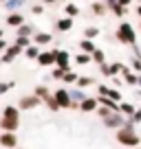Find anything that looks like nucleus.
I'll return each mask as SVG.
<instances>
[{
    "label": "nucleus",
    "mask_w": 141,
    "mask_h": 149,
    "mask_svg": "<svg viewBox=\"0 0 141 149\" xmlns=\"http://www.w3.org/2000/svg\"><path fill=\"white\" fill-rule=\"evenodd\" d=\"M20 127V107L5 105L2 116H0V130L2 132H18Z\"/></svg>",
    "instance_id": "nucleus-1"
},
{
    "label": "nucleus",
    "mask_w": 141,
    "mask_h": 149,
    "mask_svg": "<svg viewBox=\"0 0 141 149\" xmlns=\"http://www.w3.org/2000/svg\"><path fill=\"white\" fill-rule=\"evenodd\" d=\"M115 40L119 44H123V46H135L137 44V29L128 20H123V22H119L117 31H115Z\"/></svg>",
    "instance_id": "nucleus-2"
},
{
    "label": "nucleus",
    "mask_w": 141,
    "mask_h": 149,
    "mask_svg": "<svg viewBox=\"0 0 141 149\" xmlns=\"http://www.w3.org/2000/svg\"><path fill=\"white\" fill-rule=\"evenodd\" d=\"M117 143L123 145V147H128V149H132V147H139V145H141V136L137 134L135 130L119 127V130H117Z\"/></svg>",
    "instance_id": "nucleus-3"
},
{
    "label": "nucleus",
    "mask_w": 141,
    "mask_h": 149,
    "mask_svg": "<svg viewBox=\"0 0 141 149\" xmlns=\"http://www.w3.org/2000/svg\"><path fill=\"white\" fill-rule=\"evenodd\" d=\"M18 55H24V48L18 46V44H9V48H7L5 53H2V57H0V64H11V61L16 59Z\"/></svg>",
    "instance_id": "nucleus-4"
},
{
    "label": "nucleus",
    "mask_w": 141,
    "mask_h": 149,
    "mask_svg": "<svg viewBox=\"0 0 141 149\" xmlns=\"http://www.w3.org/2000/svg\"><path fill=\"white\" fill-rule=\"evenodd\" d=\"M55 66L68 72L70 70V53L64 48H55Z\"/></svg>",
    "instance_id": "nucleus-5"
},
{
    "label": "nucleus",
    "mask_w": 141,
    "mask_h": 149,
    "mask_svg": "<svg viewBox=\"0 0 141 149\" xmlns=\"http://www.w3.org/2000/svg\"><path fill=\"white\" fill-rule=\"evenodd\" d=\"M128 116H123L121 112H113L110 116L104 118V125L108 127V130H119V127H123V123H126Z\"/></svg>",
    "instance_id": "nucleus-6"
},
{
    "label": "nucleus",
    "mask_w": 141,
    "mask_h": 149,
    "mask_svg": "<svg viewBox=\"0 0 141 149\" xmlns=\"http://www.w3.org/2000/svg\"><path fill=\"white\" fill-rule=\"evenodd\" d=\"M42 103L44 101L40 97H35V94H27V97H22L18 101V107H20V110H35V107H40Z\"/></svg>",
    "instance_id": "nucleus-7"
},
{
    "label": "nucleus",
    "mask_w": 141,
    "mask_h": 149,
    "mask_svg": "<svg viewBox=\"0 0 141 149\" xmlns=\"http://www.w3.org/2000/svg\"><path fill=\"white\" fill-rule=\"evenodd\" d=\"M119 77L123 79V84H126V86L139 88V72H135L130 66H123V70H121V74H119Z\"/></svg>",
    "instance_id": "nucleus-8"
},
{
    "label": "nucleus",
    "mask_w": 141,
    "mask_h": 149,
    "mask_svg": "<svg viewBox=\"0 0 141 149\" xmlns=\"http://www.w3.org/2000/svg\"><path fill=\"white\" fill-rule=\"evenodd\" d=\"M53 97L57 99L60 107H66V110H70V105H73V99H70V92H68L66 88H57L55 92H53Z\"/></svg>",
    "instance_id": "nucleus-9"
},
{
    "label": "nucleus",
    "mask_w": 141,
    "mask_h": 149,
    "mask_svg": "<svg viewBox=\"0 0 141 149\" xmlns=\"http://www.w3.org/2000/svg\"><path fill=\"white\" fill-rule=\"evenodd\" d=\"M97 94H99V97L115 99V101L121 103V92H119V90H115V88H110V86H106V84H97Z\"/></svg>",
    "instance_id": "nucleus-10"
},
{
    "label": "nucleus",
    "mask_w": 141,
    "mask_h": 149,
    "mask_svg": "<svg viewBox=\"0 0 141 149\" xmlns=\"http://www.w3.org/2000/svg\"><path fill=\"white\" fill-rule=\"evenodd\" d=\"M38 66H42V68H49V66H55V48L53 51H42L40 53L38 59Z\"/></svg>",
    "instance_id": "nucleus-11"
},
{
    "label": "nucleus",
    "mask_w": 141,
    "mask_h": 149,
    "mask_svg": "<svg viewBox=\"0 0 141 149\" xmlns=\"http://www.w3.org/2000/svg\"><path fill=\"white\" fill-rule=\"evenodd\" d=\"M0 145L7 149H16L18 147V136H16V132H2L0 134Z\"/></svg>",
    "instance_id": "nucleus-12"
},
{
    "label": "nucleus",
    "mask_w": 141,
    "mask_h": 149,
    "mask_svg": "<svg viewBox=\"0 0 141 149\" xmlns=\"http://www.w3.org/2000/svg\"><path fill=\"white\" fill-rule=\"evenodd\" d=\"M97 107H99V97H86L84 101L80 103V112H97Z\"/></svg>",
    "instance_id": "nucleus-13"
},
{
    "label": "nucleus",
    "mask_w": 141,
    "mask_h": 149,
    "mask_svg": "<svg viewBox=\"0 0 141 149\" xmlns=\"http://www.w3.org/2000/svg\"><path fill=\"white\" fill-rule=\"evenodd\" d=\"M73 24H75V18H68V15H64V18L55 20V31H60V33H68L70 29H73Z\"/></svg>",
    "instance_id": "nucleus-14"
},
{
    "label": "nucleus",
    "mask_w": 141,
    "mask_h": 149,
    "mask_svg": "<svg viewBox=\"0 0 141 149\" xmlns=\"http://www.w3.org/2000/svg\"><path fill=\"white\" fill-rule=\"evenodd\" d=\"M24 22H27V20H24V15L20 13V11H11V13L7 15V26H11V29L22 26Z\"/></svg>",
    "instance_id": "nucleus-15"
},
{
    "label": "nucleus",
    "mask_w": 141,
    "mask_h": 149,
    "mask_svg": "<svg viewBox=\"0 0 141 149\" xmlns=\"http://www.w3.org/2000/svg\"><path fill=\"white\" fill-rule=\"evenodd\" d=\"M31 40H33V44H38V46H47V44L53 42V35H51V33H47V31H38Z\"/></svg>",
    "instance_id": "nucleus-16"
},
{
    "label": "nucleus",
    "mask_w": 141,
    "mask_h": 149,
    "mask_svg": "<svg viewBox=\"0 0 141 149\" xmlns=\"http://www.w3.org/2000/svg\"><path fill=\"white\" fill-rule=\"evenodd\" d=\"M90 13L93 15H106L108 13V5L102 2V0H93L90 2Z\"/></svg>",
    "instance_id": "nucleus-17"
},
{
    "label": "nucleus",
    "mask_w": 141,
    "mask_h": 149,
    "mask_svg": "<svg viewBox=\"0 0 141 149\" xmlns=\"http://www.w3.org/2000/svg\"><path fill=\"white\" fill-rule=\"evenodd\" d=\"M35 33H38V31L33 29V24H27V22H24L22 26L16 29V37H33Z\"/></svg>",
    "instance_id": "nucleus-18"
},
{
    "label": "nucleus",
    "mask_w": 141,
    "mask_h": 149,
    "mask_svg": "<svg viewBox=\"0 0 141 149\" xmlns=\"http://www.w3.org/2000/svg\"><path fill=\"white\" fill-rule=\"evenodd\" d=\"M108 11L115 15V18H121V20L128 15V7L119 5V2H113V5H108Z\"/></svg>",
    "instance_id": "nucleus-19"
},
{
    "label": "nucleus",
    "mask_w": 141,
    "mask_h": 149,
    "mask_svg": "<svg viewBox=\"0 0 141 149\" xmlns=\"http://www.w3.org/2000/svg\"><path fill=\"white\" fill-rule=\"evenodd\" d=\"M77 46H80V53H88V55H93L95 53V40H88V37H84V40H80V44H77Z\"/></svg>",
    "instance_id": "nucleus-20"
},
{
    "label": "nucleus",
    "mask_w": 141,
    "mask_h": 149,
    "mask_svg": "<svg viewBox=\"0 0 141 149\" xmlns=\"http://www.w3.org/2000/svg\"><path fill=\"white\" fill-rule=\"evenodd\" d=\"M24 5H27V0H5V2H2V7H5L9 13L11 11H20Z\"/></svg>",
    "instance_id": "nucleus-21"
},
{
    "label": "nucleus",
    "mask_w": 141,
    "mask_h": 149,
    "mask_svg": "<svg viewBox=\"0 0 141 149\" xmlns=\"http://www.w3.org/2000/svg\"><path fill=\"white\" fill-rule=\"evenodd\" d=\"M40 53H42V48H40L38 44H31V46L24 48V57H27V59H38Z\"/></svg>",
    "instance_id": "nucleus-22"
},
{
    "label": "nucleus",
    "mask_w": 141,
    "mask_h": 149,
    "mask_svg": "<svg viewBox=\"0 0 141 149\" xmlns=\"http://www.w3.org/2000/svg\"><path fill=\"white\" fill-rule=\"evenodd\" d=\"M64 15H68V18H77V15H80V7H77L75 2H66V5H64Z\"/></svg>",
    "instance_id": "nucleus-23"
},
{
    "label": "nucleus",
    "mask_w": 141,
    "mask_h": 149,
    "mask_svg": "<svg viewBox=\"0 0 141 149\" xmlns=\"http://www.w3.org/2000/svg\"><path fill=\"white\" fill-rule=\"evenodd\" d=\"M119 112H121L123 116H132V114L137 112V107L132 105V103H128V101H121L119 103Z\"/></svg>",
    "instance_id": "nucleus-24"
},
{
    "label": "nucleus",
    "mask_w": 141,
    "mask_h": 149,
    "mask_svg": "<svg viewBox=\"0 0 141 149\" xmlns=\"http://www.w3.org/2000/svg\"><path fill=\"white\" fill-rule=\"evenodd\" d=\"M68 92H70V99H73L75 103H82L86 97H88V94L84 92V88H73V90H68Z\"/></svg>",
    "instance_id": "nucleus-25"
},
{
    "label": "nucleus",
    "mask_w": 141,
    "mask_h": 149,
    "mask_svg": "<svg viewBox=\"0 0 141 149\" xmlns=\"http://www.w3.org/2000/svg\"><path fill=\"white\" fill-rule=\"evenodd\" d=\"M77 88H90V86H95V79L93 77H88V74H80V79H77Z\"/></svg>",
    "instance_id": "nucleus-26"
},
{
    "label": "nucleus",
    "mask_w": 141,
    "mask_h": 149,
    "mask_svg": "<svg viewBox=\"0 0 141 149\" xmlns=\"http://www.w3.org/2000/svg\"><path fill=\"white\" fill-rule=\"evenodd\" d=\"M90 61H93V55H88V53H80V55H75V64L77 66H88Z\"/></svg>",
    "instance_id": "nucleus-27"
},
{
    "label": "nucleus",
    "mask_w": 141,
    "mask_h": 149,
    "mask_svg": "<svg viewBox=\"0 0 141 149\" xmlns=\"http://www.w3.org/2000/svg\"><path fill=\"white\" fill-rule=\"evenodd\" d=\"M123 66H126V64H121V61H113V64H110V79H113V77H119V74H121Z\"/></svg>",
    "instance_id": "nucleus-28"
},
{
    "label": "nucleus",
    "mask_w": 141,
    "mask_h": 149,
    "mask_svg": "<svg viewBox=\"0 0 141 149\" xmlns=\"http://www.w3.org/2000/svg\"><path fill=\"white\" fill-rule=\"evenodd\" d=\"M33 94H35V97H40V99L44 101V99H47V97H51L53 92H51V90L47 88V86H38V88L33 90Z\"/></svg>",
    "instance_id": "nucleus-29"
},
{
    "label": "nucleus",
    "mask_w": 141,
    "mask_h": 149,
    "mask_svg": "<svg viewBox=\"0 0 141 149\" xmlns=\"http://www.w3.org/2000/svg\"><path fill=\"white\" fill-rule=\"evenodd\" d=\"M93 61H95L97 66L106 64V53H104L102 48H95V53H93Z\"/></svg>",
    "instance_id": "nucleus-30"
},
{
    "label": "nucleus",
    "mask_w": 141,
    "mask_h": 149,
    "mask_svg": "<svg viewBox=\"0 0 141 149\" xmlns=\"http://www.w3.org/2000/svg\"><path fill=\"white\" fill-rule=\"evenodd\" d=\"M44 103H47V107H49L51 112H57V110H62V107H60V103H57V99L53 97V94H51V97H47V99H44Z\"/></svg>",
    "instance_id": "nucleus-31"
},
{
    "label": "nucleus",
    "mask_w": 141,
    "mask_h": 149,
    "mask_svg": "<svg viewBox=\"0 0 141 149\" xmlns=\"http://www.w3.org/2000/svg\"><path fill=\"white\" fill-rule=\"evenodd\" d=\"M99 26H86L84 29V37H88V40H95V37H99Z\"/></svg>",
    "instance_id": "nucleus-32"
},
{
    "label": "nucleus",
    "mask_w": 141,
    "mask_h": 149,
    "mask_svg": "<svg viewBox=\"0 0 141 149\" xmlns=\"http://www.w3.org/2000/svg\"><path fill=\"white\" fill-rule=\"evenodd\" d=\"M77 79H80V74H77V72H73V70H68V72L64 74L62 84H77Z\"/></svg>",
    "instance_id": "nucleus-33"
},
{
    "label": "nucleus",
    "mask_w": 141,
    "mask_h": 149,
    "mask_svg": "<svg viewBox=\"0 0 141 149\" xmlns=\"http://www.w3.org/2000/svg\"><path fill=\"white\" fill-rule=\"evenodd\" d=\"M64 74H66V70H62V68H57V66H53L51 79H55V81H62V79H64Z\"/></svg>",
    "instance_id": "nucleus-34"
},
{
    "label": "nucleus",
    "mask_w": 141,
    "mask_h": 149,
    "mask_svg": "<svg viewBox=\"0 0 141 149\" xmlns=\"http://www.w3.org/2000/svg\"><path fill=\"white\" fill-rule=\"evenodd\" d=\"M110 114H113V110H110V107H106V105H99V107H97V116L102 118V121H104L106 116H110Z\"/></svg>",
    "instance_id": "nucleus-35"
},
{
    "label": "nucleus",
    "mask_w": 141,
    "mask_h": 149,
    "mask_svg": "<svg viewBox=\"0 0 141 149\" xmlns=\"http://www.w3.org/2000/svg\"><path fill=\"white\" fill-rule=\"evenodd\" d=\"M13 42H16V44H18V46H22V48H27V46H31V44H33V40H31V37H16Z\"/></svg>",
    "instance_id": "nucleus-36"
},
{
    "label": "nucleus",
    "mask_w": 141,
    "mask_h": 149,
    "mask_svg": "<svg viewBox=\"0 0 141 149\" xmlns=\"http://www.w3.org/2000/svg\"><path fill=\"white\" fill-rule=\"evenodd\" d=\"M130 68L135 70V72H141V59L135 55H130Z\"/></svg>",
    "instance_id": "nucleus-37"
},
{
    "label": "nucleus",
    "mask_w": 141,
    "mask_h": 149,
    "mask_svg": "<svg viewBox=\"0 0 141 149\" xmlns=\"http://www.w3.org/2000/svg\"><path fill=\"white\" fill-rule=\"evenodd\" d=\"M13 81H0V94H5V92H9L11 88H13Z\"/></svg>",
    "instance_id": "nucleus-38"
},
{
    "label": "nucleus",
    "mask_w": 141,
    "mask_h": 149,
    "mask_svg": "<svg viewBox=\"0 0 141 149\" xmlns=\"http://www.w3.org/2000/svg\"><path fill=\"white\" fill-rule=\"evenodd\" d=\"M99 74H104V77H110V64H108V61L99 66Z\"/></svg>",
    "instance_id": "nucleus-39"
},
{
    "label": "nucleus",
    "mask_w": 141,
    "mask_h": 149,
    "mask_svg": "<svg viewBox=\"0 0 141 149\" xmlns=\"http://www.w3.org/2000/svg\"><path fill=\"white\" fill-rule=\"evenodd\" d=\"M31 13L33 15H42L44 13V5H33L31 7Z\"/></svg>",
    "instance_id": "nucleus-40"
},
{
    "label": "nucleus",
    "mask_w": 141,
    "mask_h": 149,
    "mask_svg": "<svg viewBox=\"0 0 141 149\" xmlns=\"http://www.w3.org/2000/svg\"><path fill=\"white\" fill-rule=\"evenodd\" d=\"M132 121H135L137 125H139V123H141V107H137V112H135V114H132Z\"/></svg>",
    "instance_id": "nucleus-41"
},
{
    "label": "nucleus",
    "mask_w": 141,
    "mask_h": 149,
    "mask_svg": "<svg viewBox=\"0 0 141 149\" xmlns=\"http://www.w3.org/2000/svg\"><path fill=\"white\" fill-rule=\"evenodd\" d=\"M130 48H132V55L141 59V46H139V44H135V46H130Z\"/></svg>",
    "instance_id": "nucleus-42"
},
{
    "label": "nucleus",
    "mask_w": 141,
    "mask_h": 149,
    "mask_svg": "<svg viewBox=\"0 0 141 149\" xmlns=\"http://www.w3.org/2000/svg\"><path fill=\"white\" fill-rule=\"evenodd\" d=\"M7 48H9V42H7L5 37H2V40H0V53H5Z\"/></svg>",
    "instance_id": "nucleus-43"
},
{
    "label": "nucleus",
    "mask_w": 141,
    "mask_h": 149,
    "mask_svg": "<svg viewBox=\"0 0 141 149\" xmlns=\"http://www.w3.org/2000/svg\"><path fill=\"white\" fill-rule=\"evenodd\" d=\"M119 5H123V7H128V9H130V5H132V0H119Z\"/></svg>",
    "instance_id": "nucleus-44"
},
{
    "label": "nucleus",
    "mask_w": 141,
    "mask_h": 149,
    "mask_svg": "<svg viewBox=\"0 0 141 149\" xmlns=\"http://www.w3.org/2000/svg\"><path fill=\"white\" fill-rule=\"evenodd\" d=\"M135 13H137V18H139V20H141V2H139V5H137V9H135Z\"/></svg>",
    "instance_id": "nucleus-45"
},
{
    "label": "nucleus",
    "mask_w": 141,
    "mask_h": 149,
    "mask_svg": "<svg viewBox=\"0 0 141 149\" xmlns=\"http://www.w3.org/2000/svg\"><path fill=\"white\" fill-rule=\"evenodd\" d=\"M44 5H55V2H60V0H42Z\"/></svg>",
    "instance_id": "nucleus-46"
},
{
    "label": "nucleus",
    "mask_w": 141,
    "mask_h": 149,
    "mask_svg": "<svg viewBox=\"0 0 141 149\" xmlns=\"http://www.w3.org/2000/svg\"><path fill=\"white\" fill-rule=\"evenodd\" d=\"M2 37H5V31H2V29H0V40H2Z\"/></svg>",
    "instance_id": "nucleus-47"
},
{
    "label": "nucleus",
    "mask_w": 141,
    "mask_h": 149,
    "mask_svg": "<svg viewBox=\"0 0 141 149\" xmlns=\"http://www.w3.org/2000/svg\"><path fill=\"white\" fill-rule=\"evenodd\" d=\"M139 88H141V72H139Z\"/></svg>",
    "instance_id": "nucleus-48"
},
{
    "label": "nucleus",
    "mask_w": 141,
    "mask_h": 149,
    "mask_svg": "<svg viewBox=\"0 0 141 149\" xmlns=\"http://www.w3.org/2000/svg\"><path fill=\"white\" fill-rule=\"evenodd\" d=\"M60 2H68V0H60Z\"/></svg>",
    "instance_id": "nucleus-49"
},
{
    "label": "nucleus",
    "mask_w": 141,
    "mask_h": 149,
    "mask_svg": "<svg viewBox=\"0 0 141 149\" xmlns=\"http://www.w3.org/2000/svg\"><path fill=\"white\" fill-rule=\"evenodd\" d=\"M132 149H141V147H132Z\"/></svg>",
    "instance_id": "nucleus-50"
},
{
    "label": "nucleus",
    "mask_w": 141,
    "mask_h": 149,
    "mask_svg": "<svg viewBox=\"0 0 141 149\" xmlns=\"http://www.w3.org/2000/svg\"><path fill=\"white\" fill-rule=\"evenodd\" d=\"M139 29H141V20H139Z\"/></svg>",
    "instance_id": "nucleus-51"
},
{
    "label": "nucleus",
    "mask_w": 141,
    "mask_h": 149,
    "mask_svg": "<svg viewBox=\"0 0 141 149\" xmlns=\"http://www.w3.org/2000/svg\"><path fill=\"white\" fill-rule=\"evenodd\" d=\"M0 2H5V0H0Z\"/></svg>",
    "instance_id": "nucleus-52"
},
{
    "label": "nucleus",
    "mask_w": 141,
    "mask_h": 149,
    "mask_svg": "<svg viewBox=\"0 0 141 149\" xmlns=\"http://www.w3.org/2000/svg\"><path fill=\"white\" fill-rule=\"evenodd\" d=\"M137 2H141V0H137Z\"/></svg>",
    "instance_id": "nucleus-53"
},
{
    "label": "nucleus",
    "mask_w": 141,
    "mask_h": 149,
    "mask_svg": "<svg viewBox=\"0 0 141 149\" xmlns=\"http://www.w3.org/2000/svg\"><path fill=\"white\" fill-rule=\"evenodd\" d=\"M16 149H18V147H16Z\"/></svg>",
    "instance_id": "nucleus-54"
}]
</instances>
